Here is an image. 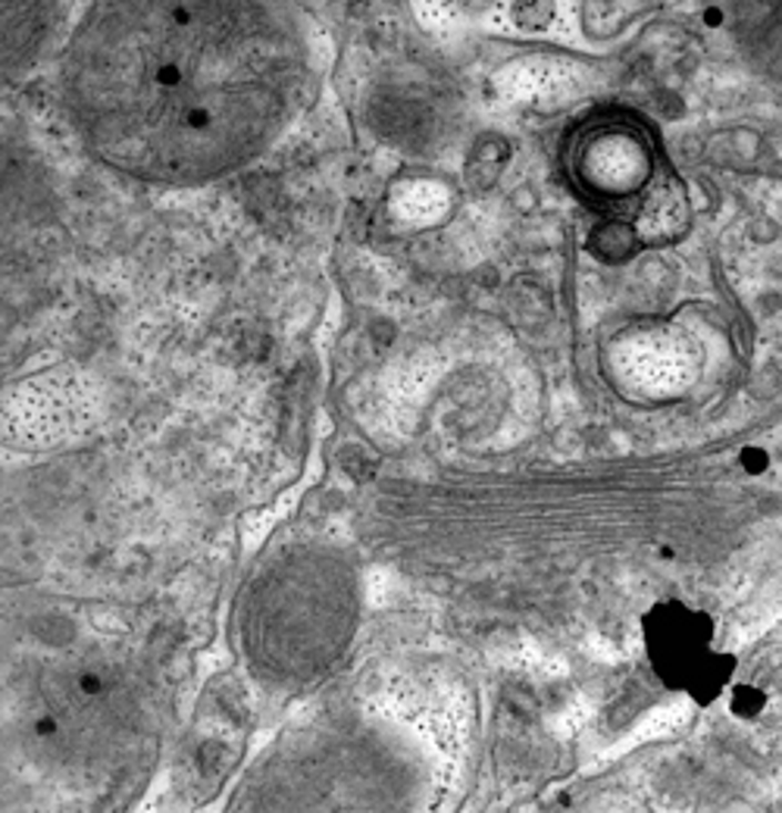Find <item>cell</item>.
<instances>
[{"label":"cell","mask_w":782,"mask_h":813,"mask_svg":"<svg viewBox=\"0 0 782 813\" xmlns=\"http://www.w3.org/2000/svg\"><path fill=\"white\" fill-rule=\"evenodd\" d=\"M307 48L263 3H101L75 29L67 94L88 144L151 182L244 166L295 116Z\"/></svg>","instance_id":"6da1fadb"},{"label":"cell","mask_w":782,"mask_h":813,"mask_svg":"<svg viewBox=\"0 0 782 813\" xmlns=\"http://www.w3.org/2000/svg\"><path fill=\"white\" fill-rule=\"evenodd\" d=\"M642 632L654 673L661 675L663 685L677 692L685 689L698 663L713 651V620L704 610L682 601H663L651 607L644 613Z\"/></svg>","instance_id":"7a4b0ae2"},{"label":"cell","mask_w":782,"mask_h":813,"mask_svg":"<svg viewBox=\"0 0 782 813\" xmlns=\"http://www.w3.org/2000/svg\"><path fill=\"white\" fill-rule=\"evenodd\" d=\"M732 673H735V660L730 654H720V651H711L708 658L698 663V670L689 675L685 689L682 692L689 694L695 704L708 708L713 704L720 694H727L732 689Z\"/></svg>","instance_id":"3957f363"},{"label":"cell","mask_w":782,"mask_h":813,"mask_svg":"<svg viewBox=\"0 0 782 813\" xmlns=\"http://www.w3.org/2000/svg\"><path fill=\"white\" fill-rule=\"evenodd\" d=\"M766 708V694L754 685H732L730 689V710L742 720H754L761 717Z\"/></svg>","instance_id":"277c9868"},{"label":"cell","mask_w":782,"mask_h":813,"mask_svg":"<svg viewBox=\"0 0 782 813\" xmlns=\"http://www.w3.org/2000/svg\"><path fill=\"white\" fill-rule=\"evenodd\" d=\"M739 464H742V469H745L748 476H761V472H766V467H770V454H766L764 448H758V445H748V448H742V454H739Z\"/></svg>","instance_id":"5b68a950"}]
</instances>
